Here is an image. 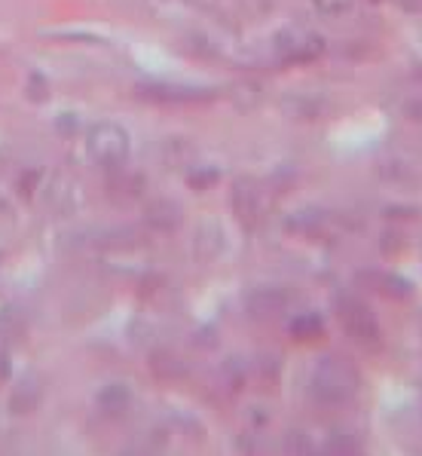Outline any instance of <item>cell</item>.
<instances>
[{"label": "cell", "mask_w": 422, "mask_h": 456, "mask_svg": "<svg viewBox=\"0 0 422 456\" xmlns=\"http://www.w3.org/2000/svg\"><path fill=\"white\" fill-rule=\"evenodd\" d=\"M309 389H312L315 402L328 404V408H340V404H349L358 395L361 374H358L355 362L346 359V355H325V359L315 362Z\"/></svg>", "instance_id": "6da1fadb"}, {"label": "cell", "mask_w": 422, "mask_h": 456, "mask_svg": "<svg viewBox=\"0 0 422 456\" xmlns=\"http://www.w3.org/2000/svg\"><path fill=\"white\" fill-rule=\"evenodd\" d=\"M337 315H340L343 331H346L358 346L379 349V343H383V328H379L374 310H370L361 297H352V294L340 297L337 300Z\"/></svg>", "instance_id": "7a4b0ae2"}, {"label": "cell", "mask_w": 422, "mask_h": 456, "mask_svg": "<svg viewBox=\"0 0 422 456\" xmlns=\"http://www.w3.org/2000/svg\"><path fill=\"white\" fill-rule=\"evenodd\" d=\"M86 151L98 166H123L129 159V135L117 123H98L89 129Z\"/></svg>", "instance_id": "3957f363"}, {"label": "cell", "mask_w": 422, "mask_h": 456, "mask_svg": "<svg viewBox=\"0 0 422 456\" xmlns=\"http://www.w3.org/2000/svg\"><path fill=\"white\" fill-rule=\"evenodd\" d=\"M276 53L281 61H312L325 53V40L306 28H285L276 37Z\"/></svg>", "instance_id": "277c9868"}, {"label": "cell", "mask_w": 422, "mask_h": 456, "mask_svg": "<svg viewBox=\"0 0 422 456\" xmlns=\"http://www.w3.org/2000/svg\"><path fill=\"white\" fill-rule=\"evenodd\" d=\"M233 212L239 217V224H242V227H248V230L260 221V191H257V184L251 178L236 181V187H233Z\"/></svg>", "instance_id": "5b68a950"}, {"label": "cell", "mask_w": 422, "mask_h": 456, "mask_svg": "<svg viewBox=\"0 0 422 456\" xmlns=\"http://www.w3.org/2000/svg\"><path fill=\"white\" fill-rule=\"evenodd\" d=\"M144 217L153 230H159V233H172V230H178L181 221H184V208L172 200H153V202H147Z\"/></svg>", "instance_id": "8992f818"}, {"label": "cell", "mask_w": 422, "mask_h": 456, "mask_svg": "<svg viewBox=\"0 0 422 456\" xmlns=\"http://www.w3.org/2000/svg\"><path fill=\"white\" fill-rule=\"evenodd\" d=\"M288 294L281 289H257L248 294V313L255 319H276L279 313H285Z\"/></svg>", "instance_id": "52a82bcc"}, {"label": "cell", "mask_w": 422, "mask_h": 456, "mask_svg": "<svg viewBox=\"0 0 422 456\" xmlns=\"http://www.w3.org/2000/svg\"><path fill=\"white\" fill-rule=\"evenodd\" d=\"M288 331H291L294 340H315V337L325 334V322L319 319L315 313H304V315H294V322L288 325Z\"/></svg>", "instance_id": "ba28073f"}, {"label": "cell", "mask_w": 422, "mask_h": 456, "mask_svg": "<svg viewBox=\"0 0 422 456\" xmlns=\"http://www.w3.org/2000/svg\"><path fill=\"white\" fill-rule=\"evenodd\" d=\"M368 279H370L374 285H379L377 291H383L385 297H398V300L410 297V282H407V279L392 276V273H370Z\"/></svg>", "instance_id": "9c48e42d"}, {"label": "cell", "mask_w": 422, "mask_h": 456, "mask_svg": "<svg viewBox=\"0 0 422 456\" xmlns=\"http://www.w3.org/2000/svg\"><path fill=\"white\" fill-rule=\"evenodd\" d=\"M98 402H101V408L108 411V413H123L126 408H129V389L126 386H119V383H114V386H108V389L98 395Z\"/></svg>", "instance_id": "30bf717a"}, {"label": "cell", "mask_w": 422, "mask_h": 456, "mask_svg": "<svg viewBox=\"0 0 422 456\" xmlns=\"http://www.w3.org/2000/svg\"><path fill=\"white\" fill-rule=\"evenodd\" d=\"M150 364H153V370H157L159 377H166V380H168V377L184 374V364H181L178 355H172V353H157Z\"/></svg>", "instance_id": "8fae6325"}, {"label": "cell", "mask_w": 422, "mask_h": 456, "mask_svg": "<svg viewBox=\"0 0 422 456\" xmlns=\"http://www.w3.org/2000/svg\"><path fill=\"white\" fill-rule=\"evenodd\" d=\"M147 98H159V102H193V98H199V93H193V89H172V86H150L144 89Z\"/></svg>", "instance_id": "7c38bea8"}, {"label": "cell", "mask_w": 422, "mask_h": 456, "mask_svg": "<svg viewBox=\"0 0 422 456\" xmlns=\"http://www.w3.org/2000/svg\"><path fill=\"white\" fill-rule=\"evenodd\" d=\"M321 221H325L321 212H300L297 217H291V221H288V227L297 230V233H315V230L321 227Z\"/></svg>", "instance_id": "4fadbf2b"}, {"label": "cell", "mask_w": 422, "mask_h": 456, "mask_svg": "<svg viewBox=\"0 0 422 456\" xmlns=\"http://www.w3.org/2000/svg\"><path fill=\"white\" fill-rule=\"evenodd\" d=\"M315 4V10L321 12V16H343V12H349L352 10V4H355V0H312Z\"/></svg>", "instance_id": "5bb4252c"}, {"label": "cell", "mask_w": 422, "mask_h": 456, "mask_svg": "<svg viewBox=\"0 0 422 456\" xmlns=\"http://www.w3.org/2000/svg\"><path fill=\"white\" fill-rule=\"evenodd\" d=\"M328 451L330 453H352V451H358V444H355V441H349L346 432H334V435H330Z\"/></svg>", "instance_id": "9a60e30c"}, {"label": "cell", "mask_w": 422, "mask_h": 456, "mask_svg": "<svg viewBox=\"0 0 422 456\" xmlns=\"http://www.w3.org/2000/svg\"><path fill=\"white\" fill-rule=\"evenodd\" d=\"M404 110H407V117H410V120H419V123H422V98H417V102H410Z\"/></svg>", "instance_id": "2e32d148"}, {"label": "cell", "mask_w": 422, "mask_h": 456, "mask_svg": "<svg viewBox=\"0 0 422 456\" xmlns=\"http://www.w3.org/2000/svg\"><path fill=\"white\" fill-rule=\"evenodd\" d=\"M10 377V359H6V353H0V383Z\"/></svg>", "instance_id": "e0dca14e"}]
</instances>
